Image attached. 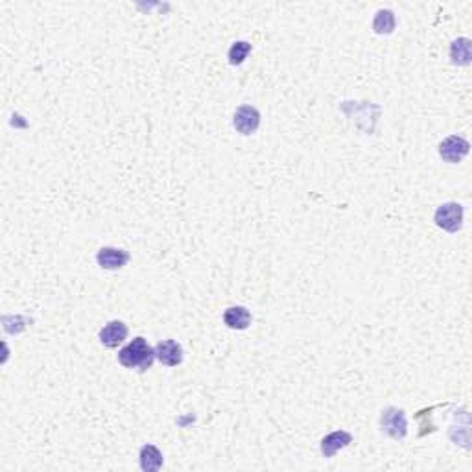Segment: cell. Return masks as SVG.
I'll return each mask as SVG.
<instances>
[{"label":"cell","instance_id":"cell-1","mask_svg":"<svg viewBox=\"0 0 472 472\" xmlns=\"http://www.w3.org/2000/svg\"><path fill=\"white\" fill-rule=\"evenodd\" d=\"M153 360H155V349H153L144 338H135L129 341L120 352H118V362L126 367V369H139L146 371L152 367Z\"/></svg>","mask_w":472,"mask_h":472},{"label":"cell","instance_id":"cell-2","mask_svg":"<svg viewBox=\"0 0 472 472\" xmlns=\"http://www.w3.org/2000/svg\"><path fill=\"white\" fill-rule=\"evenodd\" d=\"M436 225L441 229L448 231V233H458L463 225V207L460 203H443L436 211Z\"/></svg>","mask_w":472,"mask_h":472},{"label":"cell","instance_id":"cell-3","mask_svg":"<svg viewBox=\"0 0 472 472\" xmlns=\"http://www.w3.org/2000/svg\"><path fill=\"white\" fill-rule=\"evenodd\" d=\"M382 430L389 434L393 439H404L408 432V423H406V413L399 408H388L382 412L380 417Z\"/></svg>","mask_w":472,"mask_h":472},{"label":"cell","instance_id":"cell-4","mask_svg":"<svg viewBox=\"0 0 472 472\" xmlns=\"http://www.w3.org/2000/svg\"><path fill=\"white\" fill-rule=\"evenodd\" d=\"M469 148H471V144H469L463 137L450 135V137H447V139L439 144V155H441L447 163L456 164L460 163L461 159L469 153Z\"/></svg>","mask_w":472,"mask_h":472},{"label":"cell","instance_id":"cell-5","mask_svg":"<svg viewBox=\"0 0 472 472\" xmlns=\"http://www.w3.org/2000/svg\"><path fill=\"white\" fill-rule=\"evenodd\" d=\"M233 124H235L238 133L251 135L261 126V113L254 109L253 105H242L236 109Z\"/></svg>","mask_w":472,"mask_h":472},{"label":"cell","instance_id":"cell-6","mask_svg":"<svg viewBox=\"0 0 472 472\" xmlns=\"http://www.w3.org/2000/svg\"><path fill=\"white\" fill-rule=\"evenodd\" d=\"M155 358L163 365L168 367H177L183 362V347L174 341V339H164L155 347Z\"/></svg>","mask_w":472,"mask_h":472},{"label":"cell","instance_id":"cell-7","mask_svg":"<svg viewBox=\"0 0 472 472\" xmlns=\"http://www.w3.org/2000/svg\"><path fill=\"white\" fill-rule=\"evenodd\" d=\"M96 261L103 270H120L129 261V254L124 249L116 248H102L98 251Z\"/></svg>","mask_w":472,"mask_h":472},{"label":"cell","instance_id":"cell-8","mask_svg":"<svg viewBox=\"0 0 472 472\" xmlns=\"http://www.w3.org/2000/svg\"><path fill=\"white\" fill-rule=\"evenodd\" d=\"M127 338V327L122 321H109L105 327L100 330V341L103 345L115 349Z\"/></svg>","mask_w":472,"mask_h":472},{"label":"cell","instance_id":"cell-9","mask_svg":"<svg viewBox=\"0 0 472 472\" xmlns=\"http://www.w3.org/2000/svg\"><path fill=\"white\" fill-rule=\"evenodd\" d=\"M351 443H352L351 434H347V432H343V430H336V432H332V434H328V436L321 441V452H323L325 458H332L338 450L345 448L347 445H351Z\"/></svg>","mask_w":472,"mask_h":472},{"label":"cell","instance_id":"cell-10","mask_svg":"<svg viewBox=\"0 0 472 472\" xmlns=\"http://www.w3.org/2000/svg\"><path fill=\"white\" fill-rule=\"evenodd\" d=\"M224 323L229 328L244 330V328H248L249 323H251V314H249V310L244 309V306H231V309L225 310Z\"/></svg>","mask_w":472,"mask_h":472},{"label":"cell","instance_id":"cell-11","mask_svg":"<svg viewBox=\"0 0 472 472\" xmlns=\"http://www.w3.org/2000/svg\"><path fill=\"white\" fill-rule=\"evenodd\" d=\"M140 467L146 472H155L163 467V454L157 447L144 445L140 450Z\"/></svg>","mask_w":472,"mask_h":472},{"label":"cell","instance_id":"cell-12","mask_svg":"<svg viewBox=\"0 0 472 472\" xmlns=\"http://www.w3.org/2000/svg\"><path fill=\"white\" fill-rule=\"evenodd\" d=\"M450 57L454 65H469L471 63V41L467 37L456 39L450 47Z\"/></svg>","mask_w":472,"mask_h":472},{"label":"cell","instance_id":"cell-13","mask_svg":"<svg viewBox=\"0 0 472 472\" xmlns=\"http://www.w3.org/2000/svg\"><path fill=\"white\" fill-rule=\"evenodd\" d=\"M376 34H391L395 30V15L389 10H380L373 23Z\"/></svg>","mask_w":472,"mask_h":472},{"label":"cell","instance_id":"cell-14","mask_svg":"<svg viewBox=\"0 0 472 472\" xmlns=\"http://www.w3.org/2000/svg\"><path fill=\"white\" fill-rule=\"evenodd\" d=\"M249 52H251V44L248 41L235 42L229 50V63L231 65H242Z\"/></svg>","mask_w":472,"mask_h":472}]
</instances>
